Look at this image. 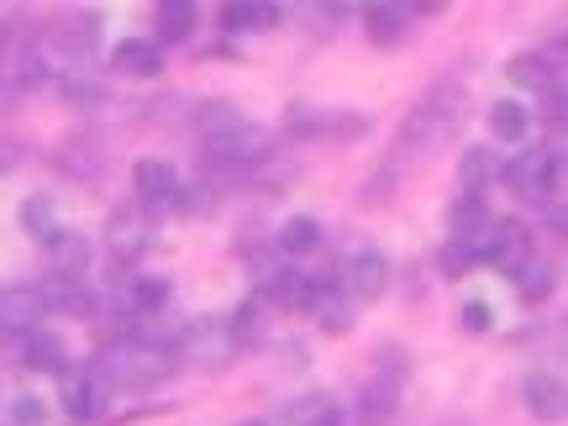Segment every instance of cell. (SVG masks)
Instances as JSON below:
<instances>
[{
	"mask_svg": "<svg viewBox=\"0 0 568 426\" xmlns=\"http://www.w3.org/2000/svg\"><path fill=\"white\" fill-rule=\"evenodd\" d=\"M95 368L111 389H153L180 374V353H174V343H159V337H122L116 332L101 343Z\"/></svg>",
	"mask_w": 568,
	"mask_h": 426,
	"instance_id": "cell-1",
	"label": "cell"
},
{
	"mask_svg": "<svg viewBox=\"0 0 568 426\" xmlns=\"http://www.w3.org/2000/svg\"><path fill=\"white\" fill-rule=\"evenodd\" d=\"M468 122V95L458 84H437L416 111L400 126V159H422V153H437L443 142H453Z\"/></svg>",
	"mask_w": 568,
	"mask_h": 426,
	"instance_id": "cell-2",
	"label": "cell"
},
{
	"mask_svg": "<svg viewBox=\"0 0 568 426\" xmlns=\"http://www.w3.org/2000/svg\"><path fill=\"white\" fill-rule=\"evenodd\" d=\"M500 184L516 190V201L552 205L558 184H564V148H552V142H527L510 163H500Z\"/></svg>",
	"mask_w": 568,
	"mask_h": 426,
	"instance_id": "cell-3",
	"label": "cell"
},
{
	"mask_svg": "<svg viewBox=\"0 0 568 426\" xmlns=\"http://www.w3.org/2000/svg\"><path fill=\"white\" fill-rule=\"evenodd\" d=\"M174 353H180V364L201 368V374H222V368H232V358H237V343H232V332H226L222 316H201V322H190L180 332Z\"/></svg>",
	"mask_w": 568,
	"mask_h": 426,
	"instance_id": "cell-4",
	"label": "cell"
},
{
	"mask_svg": "<svg viewBox=\"0 0 568 426\" xmlns=\"http://www.w3.org/2000/svg\"><path fill=\"white\" fill-rule=\"evenodd\" d=\"M153 243V222H148V211L142 205H116L111 211V222H105V247H111V274L126 280V264L142 258Z\"/></svg>",
	"mask_w": 568,
	"mask_h": 426,
	"instance_id": "cell-5",
	"label": "cell"
},
{
	"mask_svg": "<svg viewBox=\"0 0 568 426\" xmlns=\"http://www.w3.org/2000/svg\"><path fill=\"white\" fill-rule=\"evenodd\" d=\"M531 258V226L527 222H489V232L479 237V264H489L495 274H516Z\"/></svg>",
	"mask_w": 568,
	"mask_h": 426,
	"instance_id": "cell-6",
	"label": "cell"
},
{
	"mask_svg": "<svg viewBox=\"0 0 568 426\" xmlns=\"http://www.w3.org/2000/svg\"><path fill=\"white\" fill-rule=\"evenodd\" d=\"M268 132L253 122H237L232 132H222V138L205 142V163H222V169H258V163L268 159Z\"/></svg>",
	"mask_w": 568,
	"mask_h": 426,
	"instance_id": "cell-7",
	"label": "cell"
},
{
	"mask_svg": "<svg viewBox=\"0 0 568 426\" xmlns=\"http://www.w3.org/2000/svg\"><path fill=\"white\" fill-rule=\"evenodd\" d=\"M42 316H48L42 284H6L0 290V337H27L42 326Z\"/></svg>",
	"mask_w": 568,
	"mask_h": 426,
	"instance_id": "cell-8",
	"label": "cell"
},
{
	"mask_svg": "<svg viewBox=\"0 0 568 426\" xmlns=\"http://www.w3.org/2000/svg\"><path fill=\"white\" fill-rule=\"evenodd\" d=\"M105 400H111V385L101 379V368L84 364V368H63V410L74 422H95L105 416Z\"/></svg>",
	"mask_w": 568,
	"mask_h": 426,
	"instance_id": "cell-9",
	"label": "cell"
},
{
	"mask_svg": "<svg viewBox=\"0 0 568 426\" xmlns=\"http://www.w3.org/2000/svg\"><path fill=\"white\" fill-rule=\"evenodd\" d=\"M42 264L53 280H84L90 264H95V243L84 237V232H53V237H42Z\"/></svg>",
	"mask_w": 568,
	"mask_h": 426,
	"instance_id": "cell-10",
	"label": "cell"
},
{
	"mask_svg": "<svg viewBox=\"0 0 568 426\" xmlns=\"http://www.w3.org/2000/svg\"><path fill=\"white\" fill-rule=\"evenodd\" d=\"M132 190H138V205H148V211H163V205L180 201V169L169 159H138L132 163Z\"/></svg>",
	"mask_w": 568,
	"mask_h": 426,
	"instance_id": "cell-11",
	"label": "cell"
},
{
	"mask_svg": "<svg viewBox=\"0 0 568 426\" xmlns=\"http://www.w3.org/2000/svg\"><path fill=\"white\" fill-rule=\"evenodd\" d=\"M400 385H406V374H385V368H374V379L358 389V426H389L395 422V410H400Z\"/></svg>",
	"mask_w": 568,
	"mask_h": 426,
	"instance_id": "cell-12",
	"label": "cell"
},
{
	"mask_svg": "<svg viewBox=\"0 0 568 426\" xmlns=\"http://www.w3.org/2000/svg\"><path fill=\"white\" fill-rule=\"evenodd\" d=\"M389 290V258L379 247H358L343 264V295H358V301H379Z\"/></svg>",
	"mask_w": 568,
	"mask_h": 426,
	"instance_id": "cell-13",
	"label": "cell"
},
{
	"mask_svg": "<svg viewBox=\"0 0 568 426\" xmlns=\"http://www.w3.org/2000/svg\"><path fill=\"white\" fill-rule=\"evenodd\" d=\"M506 80L516 90H548L552 80H564V38H558V48H542V53H516L506 63Z\"/></svg>",
	"mask_w": 568,
	"mask_h": 426,
	"instance_id": "cell-14",
	"label": "cell"
},
{
	"mask_svg": "<svg viewBox=\"0 0 568 426\" xmlns=\"http://www.w3.org/2000/svg\"><path fill=\"white\" fill-rule=\"evenodd\" d=\"M521 400H527V410L537 422H548V426L568 416V389L558 374H548V368H531L527 379H521Z\"/></svg>",
	"mask_w": 568,
	"mask_h": 426,
	"instance_id": "cell-15",
	"label": "cell"
},
{
	"mask_svg": "<svg viewBox=\"0 0 568 426\" xmlns=\"http://www.w3.org/2000/svg\"><path fill=\"white\" fill-rule=\"evenodd\" d=\"M226 38H243V32H268V27H280V6L274 0H222V11H216Z\"/></svg>",
	"mask_w": 568,
	"mask_h": 426,
	"instance_id": "cell-16",
	"label": "cell"
},
{
	"mask_svg": "<svg viewBox=\"0 0 568 426\" xmlns=\"http://www.w3.org/2000/svg\"><path fill=\"white\" fill-rule=\"evenodd\" d=\"M226 332H232L237 353H258V347L268 343V301L264 295H247V301L226 316Z\"/></svg>",
	"mask_w": 568,
	"mask_h": 426,
	"instance_id": "cell-17",
	"label": "cell"
},
{
	"mask_svg": "<svg viewBox=\"0 0 568 426\" xmlns=\"http://www.w3.org/2000/svg\"><path fill=\"white\" fill-rule=\"evenodd\" d=\"M111 69H116V74H126V80H159V74H163L159 42H142V38L116 42V53H111Z\"/></svg>",
	"mask_w": 568,
	"mask_h": 426,
	"instance_id": "cell-18",
	"label": "cell"
},
{
	"mask_svg": "<svg viewBox=\"0 0 568 426\" xmlns=\"http://www.w3.org/2000/svg\"><path fill=\"white\" fill-rule=\"evenodd\" d=\"M268 305H280V311H311L316 301V284L305 280L301 268H280V274H268V284L258 290Z\"/></svg>",
	"mask_w": 568,
	"mask_h": 426,
	"instance_id": "cell-19",
	"label": "cell"
},
{
	"mask_svg": "<svg viewBox=\"0 0 568 426\" xmlns=\"http://www.w3.org/2000/svg\"><path fill=\"white\" fill-rule=\"evenodd\" d=\"M95 38H101V17H90V11H69V17L53 21V42H59L63 53H95Z\"/></svg>",
	"mask_w": 568,
	"mask_h": 426,
	"instance_id": "cell-20",
	"label": "cell"
},
{
	"mask_svg": "<svg viewBox=\"0 0 568 426\" xmlns=\"http://www.w3.org/2000/svg\"><path fill=\"white\" fill-rule=\"evenodd\" d=\"M42 301H48V311H59V316H80V322L101 311L95 290H84V280H53L48 290H42Z\"/></svg>",
	"mask_w": 568,
	"mask_h": 426,
	"instance_id": "cell-21",
	"label": "cell"
},
{
	"mask_svg": "<svg viewBox=\"0 0 568 426\" xmlns=\"http://www.w3.org/2000/svg\"><path fill=\"white\" fill-rule=\"evenodd\" d=\"M21 364L32 368V374H63L69 368V353H63V343L53 337V332H27L21 337Z\"/></svg>",
	"mask_w": 568,
	"mask_h": 426,
	"instance_id": "cell-22",
	"label": "cell"
},
{
	"mask_svg": "<svg viewBox=\"0 0 568 426\" xmlns=\"http://www.w3.org/2000/svg\"><path fill=\"white\" fill-rule=\"evenodd\" d=\"M311 316L322 322L326 337H347L353 332V311H347V295L337 284H316V301H311Z\"/></svg>",
	"mask_w": 568,
	"mask_h": 426,
	"instance_id": "cell-23",
	"label": "cell"
},
{
	"mask_svg": "<svg viewBox=\"0 0 568 426\" xmlns=\"http://www.w3.org/2000/svg\"><path fill=\"white\" fill-rule=\"evenodd\" d=\"M510 284H516V295H521L527 305H542L552 290H558V268H552L548 258H537V253H531L527 264L510 274Z\"/></svg>",
	"mask_w": 568,
	"mask_h": 426,
	"instance_id": "cell-24",
	"label": "cell"
},
{
	"mask_svg": "<svg viewBox=\"0 0 568 426\" xmlns=\"http://www.w3.org/2000/svg\"><path fill=\"white\" fill-rule=\"evenodd\" d=\"M195 0H159V11H153V27H159V42H184L195 38Z\"/></svg>",
	"mask_w": 568,
	"mask_h": 426,
	"instance_id": "cell-25",
	"label": "cell"
},
{
	"mask_svg": "<svg viewBox=\"0 0 568 426\" xmlns=\"http://www.w3.org/2000/svg\"><path fill=\"white\" fill-rule=\"evenodd\" d=\"M274 247H280L284 258H311V253L322 247V222H316V216H290V222L280 226Z\"/></svg>",
	"mask_w": 568,
	"mask_h": 426,
	"instance_id": "cell-26",
	"label": "cell"
},
{
	"mask_svg": "<svg viewBox=\"0 0 568 426\" xmlns=\"http://www.w3.org/2000/svg\"><path fill=\"white\" fill-rule=\"evenodd\" d=\"M458 180H464V195H485L489 184H500V159H495V148H468L464 163H458Z\"/></svg>",
	"mask_w": 568,
	"mask_h": 426,
	"instance_id": "cell-27",
	"label": "cell"
},
{
	"mask_svg": "<svg viewBox=\"0 0 568 426\" xmlns=\"http://www.w3.org/2000/svg\"><path fill=\"white\" fill-rule=\"evenodd\" d=\"M489 205L485 195H458V201L447 205V226H453V237H485L489 232Z\"/></svg>",
	"mask_w": 568,
	"mask_h": 426,
	"instance_id": "cell-28",
	"label": "cell"
},
{
	"mask_svg": "<svg viewBox=\"0 0 568 426\" xmlns=\"http://www.w3.org/2000/svg\"><path fill=\"white\" fill-rule=\"evenodd\" d=\"M163 305H169V280H159V274H132L126 280V311L132 316H159Z\"/></svg>",
	"mask_w": 568,
	"mask_h": 426,
	"instance_id": "cell-29",
	"label": "cell"
},
{
	"mask_svg": "<svg viewBox=\"0 0 568 426\" xmlns=\"http://www.w3.org/2000/svg\"><path fill=\"white\" fill-rule=\"evenodd\" d=\"M364 21H368V42H379V48H395V42L406 38V11L395 0L364 6Z\"/></svg>",
	"mask_w": 568,
	"mask_h": 426,
	"instance_id": "cell-30",
	"label": "cell"
},
{
	"mask_svg": "<svg viewBox=\"0 0 568 426\" xmlns=\"http://www.w3.org/2000/svg\"><path fill=\"white\" fill-rule=\"evenodd\" d=\"M237 122H243V111H237L232 101H201V105H190V126H195L205 142L222 138V132H232Z\"/></svg>",
	"mask_w": 568,
	"mask_h": 426,
	"instance_id": "cell-31",
	"label": "cell"
},
{
	"mask_svg": "<svg viewBox=\"0 0 568 426\" xmlns=\"http://www.w3.org/2000/svg\"><path fill=\"white\" fill-rule=\"evenodd\" d=\"M489 132H495L500 142H527L531 111L521 101H495V105H489Z\"/></svg>",
	"mask_w": 568,
	"mask_h": 426,
	"instance_id": "cell-32",
	"label": "cell"
},
{
	"mask_svg": "<svg viewBox=\"0 0 568 426\" xmlns=\"http://www.w3.org/2000/svg\"><path fill=\"white\" fill-rule=\"evenodd\" d=\"M474 264H479V237H447L437 247V274L443 280H464Z\"/></svg>",
	"mask_w": 568,
	"mask_h": 426,
	"instance_id": "cell-33",
	"label": "cell"
},
{
	"mask_svg": "<svg viewBox=\"0 0 568 426\" xmlns=\"http://www.w3.org/2000/svg\"><path fill=\"white\" fill-rule=\"evenodd\" d=\"M322 422H337V400L322 395V389H311V395L284 406V426H322Z\"/></svg>",
	"mask_w": 568,
	"mask_h": 426,
	"instance_id": "cell-34",
	"label": "cell"
},
{
	"mask_svg": "<svg viewBox=\"0 0 568 426\" xmlns=\"http://www.w3.org/2000/svg\"><path fill=\"white\" fill-rule=\"evenodd\" d=\"M21 226H27V232H32V237H53V232H59V211H53V201H48V195H27V201H21Z\"/></svg>",
	"mask_w": 568,
	"mask_h": 426,
	"instance_id": "cell-35",
	"label": "cell"
},
{
	"mask_svg": "<svg viewBox=\"0 0 568 426\" xmlns=\"http://www.w3.org/2000/svg\"><path fill=\"white\" fill-rule=\"evenodd\" d=\"M284 132L290 138H326V111L322 105H290L284 111Z\"/></svg>",
	"mask_w": 568,
	"mask_h": 426,
	"instance_id": "cell-36",
	"label": "cell"
},
{
	"mask_svg": "<svg viewBox=\"0 0 568 426\" xmlns=\"http://www.w3.org/2000/svg\"><path fill=\"white\" fill-rule=\"evenodd\" d=\"M368 132L364 111H326V138L332 142H358Z\"/></svg>",
	"mask_w": 568,
	"mask_h": 426,
	"instance_id": "cell-37",
	"label": "cell"
},
{
	"mask_svg": "<svg viewBox=\"0 0 568 426\" xmlns=\"http://www.w3.org/2000/svg\"><path fill=\"white\" fill-rule=\"evenodd\" d=\"M537 95H542V122H548L552 132L564 138V122H568V95H564V80H552L548 90H537Z\"/></svg>",
	"mask_w": 568,
	"mask_h": 426,
	"instance_id": "cell-38",
	"label": "cell"
},
{
	"mask_svg": "<svg viewBox=\"0 0 568 426\" xmlns=\"http://www.w3.org/2000/svg\"><path fill=\"white\" fill-rule=\"evenodd\" d=\"M458 322H464V332H474V337H479V332H489V326H495V311H489L485 301H468L464 311H458Z\"/></svg>",
	"mask_w": 568,
	"mask_h": 426,
	"instance_id": "cell-39",
	"label": "cell"
},
{
	"mask_svg": "<svg viewBox=\"0 0 568 426\" xmlns=\"http://www.w3.org/2000/svg\"><path fill=\"white\" fill-rule=\"evenodd\" d=\"M42 416H48V410H42L38 400H11V426H42Z\"/></svg>",
	"mask_w": 568,
	"mask_h": 426,
	"instance_id": "cell-40",
	"label": "cell"
},
{
	"mask_svg": "<svg viewBox=\"0 0 568 426\" xmlns=\"http://www.w3.org/2000/svg\"><path fill=\"white\" fill-rule=\"evenodd\" d=\"M395 6H400L406 17H443L453 0H395Z\"/></svg>",
	"mask_w": 568,
	"mask_h": 426,
	"instance_id": "cell-41",
	"label": "cell"
},
{
	"mask_svg": "<svg viewBox=\"0 0 568 426\" xmlns=\"http://www.w3.org/2000/svg\"><path fill=\"white\" fill-rule=\"evenodd\" d=\"M21 163V142H11V138H0V174H11Z\"/></svg>",
	"mask_w": 568,
	"mask_h": 426,
	"instance_id": "cell-42",
	"label": "cell"
},
{
	"mask_svg": "<svg viewBox=\"0 0 568 426\" xmlns=\"http://www.w3.org/2000/svg\"><path fill=\"white\" fill-rule=\"evenodd\" d=\"M17 95H21V90L11 84V74L0 69V111H11V101H17Z\"/></svg>",
	"mask_w": 568,
	"mask_h": 426,
	"instance_id": "cell-43",
	"label": "cell"
},
{
	"mask_svg": "<svg viewBox=\"0 0 568 426\" xmlns=\"http://www.w3.org/2000/svg\"><path fill=\"white\" fill-rule=\"evenodd\" d=\"M326 11H337V17H347V11H364L368 0H322Z\"/></svg>",
	"mask_w": 568,
	"mask_h": 426,
	"instance_id": "cell-44",
	"label": "cell"
},
{
	"mask_svg": "<svg viewBox=\"0 0 568 426\" xmlns=\"http://www.w3.org/2000/svg\"><path fill=\"white\" fill-rule=\"evenodd\" d=\"M237 426H268V422H237Z\"/></svg>",
	"mask_w": 568,
	"mask_h": 426,
	"instance_id": "cell-45",
	"label": "cell"
}]
</instances>
